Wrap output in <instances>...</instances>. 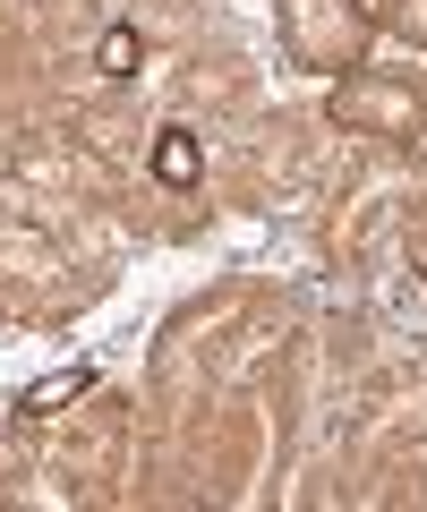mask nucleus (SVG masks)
Here are the masks:
<instances>
[{"instance_id":"nucleus-1","label":"nucleus","mask_w":427,"mask_h":512,"mask_svg":"<svg viewBox=\"0 0 427 512\" xmlns=\"http://www.w3.org/2000/svg\"><path fill=\"white\" fill-rule=\"evenodd\" d=\"M282 52L316 77H351L376 43V0H274Z\"/></svg>"},{"instance_id":"nucleus-2","label":"nucleus","mask_w":427,"mask_h":512,"mask_svg":"<svg viewBox=\"0 0 427 512\" xmlns=\"http://www.w3.org/2000/svg\"><path fill=\"white\" fill-rule=\"evenodd\" d=\"M325 120L351 128V137H419L427 128V94L410 77H376V69H351L325 86Z\"/></svg>"},{"instance_id":"nucleus-3","label":"nucleus","mask_w":427,"mask_h":512,"mask_svg":"<svg viewBox=\"0 0 427 512\" xmlns=\"http://www.w3.org/2000/svg\"><path fill=\"white\" fill-rule=\"evenodd\" d=\"M86 393H94V367L77 359V367H52V376H35V384L18 393V410H26V419H60V410H77Z\"/></svg>"},{"instance_id":"nucleus-4","label":"nucleus","mask_w":427,"mask_h":512,"mask_svg":"<svg viewBox=\"0 0 427 512\" xmlns=\"http://www.w3.org/2000/svg\"><path fill=\"white\" fill-rule=\"evenodd\" d=\"M154 180L163 188H197L205 180V146L188 128H163V137H154Z\"/></svg>"},{"instance_id":"nucleus-5","label":"nucleus","mask_w":427,"mask_h":512,"mask_svg":"<svg viewBox=\"0 0 427 512\" xmlns=\"http://www.w3.org/2000/svg\"><path fill=\"white\" fill-rule=\"evenodd\" d=\"M137 60H146V35H137V26H103L94 69H103V77H137Z\"/></svg>"},{"instance_id":"nucleus-6","label":"nucleus","mask_w":427,"mask_h":512,"mask_svg":"<svg viewBox=\"0 0 427 512\" xmlns=\"http://www.w3.org/2000/svg\"><path fill=\"white\" fill-rule=\"evenodd\" d=\"M376 35H402L427 52V0H376Z\"/></svg>"}]
</instances>
